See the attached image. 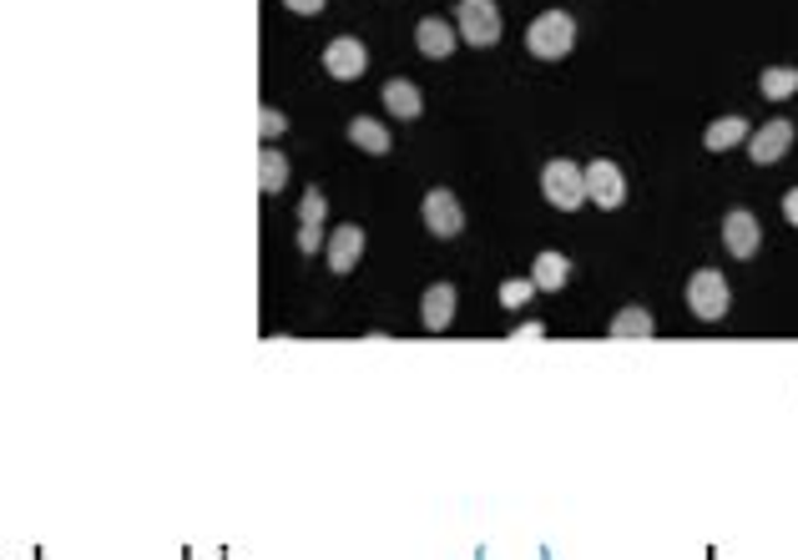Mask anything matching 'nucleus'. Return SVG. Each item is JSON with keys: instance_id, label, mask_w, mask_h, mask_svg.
<instances>
[{"instance_id": "nucleus-10", "label": "nucleus", "mask_w": 798, "mask_h": 560, "mask_svg": "<svg viewBox=\"0 0 798 560\" xmlns=\"http://www.w3.org/2000/svg\"><path fill=\"white\" fill-rule=\"evenodd\" d=\"M323 258H329V268L334 273H354L359 258H364V227L359 223H344L329 233V243H323Z\"/></svg>"}, {"instance_id": "nucleus-24", "label": "nucleus", "mask_w": 798, "mask_h": 560, "mask_svg": "<svg viewBox=\"0 0 798 560\" xmlns=\"http://www.w3.org/2000/svg\"><path fill=\"white\" fill-rule=\"evenodd\" d=\"M284 6H288L294 15H319L323 6H329V0H284Z\"/></svg>"}, {"instance_id": "nucleus-22", "label": "nucleus", "mask_w": 798, "mask_h": 560, "mask_svg": "<svg viewBox=\"0 0 798 560\" xmlns=\"http://www.w3.org/2000/svg\"><path fill=\"white\" fill-rule=\"evenodd\" d=\"M531 293H536V283H521V278H511V283H501V309H521Z\"/></svg>"}, {"instance_id": "nucleus-14", "label": "nucleus", "mask_w": 798, "mask_h": 560, "mask_svg": "<svg viewBox=\"0 0 798 560\" xmlns=\"http://www.w3.org/2000/svg\"><path fill=\"white\" fill-rule=\"evenodd\" d=\"M384 107H390L400 121H415L419 111H425V96H419V86H415V82H405V76H394V82L384 86Z\"/></svg>"}, {"instance_id": "nucleus-1", "label": "nucleus", "mask_w": 798, "mask_h": 560, "mask_svg": "<svg viewBox=\"0 0 798 560\" xmlns=\"http://www.w3.org/2000/svg\"><path fill=\"white\" fill-rule=\"evenodd\" d=\"M525 46H531V56H536V61H561V56H572V46H576V21H572L566 11L536 15V21L525 25Z\"/></svg>"}, {"instance_id": "nucleus-7", "label": "nucleus", "mask_w": 798, "mask_h": 560, "mask_svg": "<svg viewBox=\"0 0 798 560\" xmlns=\"http://www.w3.org/2000/svg\"><path fill=\"white\" fill-rule=\"evenodd\" d=\"M419 213H425V227L435 233V238H455L465 227V213H460V197L445 187H429L425 203H419Z\"/></svg>"}, {"instance_id": "nucleus-21", "label": "nucleus", "mask_w": 798, "mask_h": 560, "mask_svg": "<svg viewBox=\"0 0 798 560\" xmlns=\"http://www.w3.org/2000/svg\"><path fill=\"white\" fill-rule=\"evenodd\" d=\"M284 131H288V117H284V111H274V107H258V137H263V142L274 147L278 137H284Z\"/></svg>"}, {"instance_id": "nucleus-11", "label": "nucleus", "mask_w": 798, "mask_h": 560, "mask_svg": "<svg viewBox=\"0 0 798 560\" xmlns=\"http://www.w3.org/2000/svg\"><path fill=\"white\" fill-rule=\"evenodd\" d=\"M419 323H425L429 334H445L455 323V288L450 283H429L425 299H419Z\"/></svg>"}, {"instance_id": "nucleus-25", "label": "nucleus", "mask_w": 798, "mask_h": 560, "mask_svg": "<svg viewBox=\"0 0 798 560\" xmlns=\"http://www.w3.org/2000/svg\"><path fill=\"white\" fill-rule=\"evenodd\" d=\"M784 217L798 227V187H788V192H784Z\"/></svg>"}, {"instance_id": "nucleus-12", "label": "nucleus", "mask_w": 798, "mask_h": 560, "mask_svg": "<svg viewBox=\"0 0 798 560\" xmlns=\"http://www.w3.org/2000/svg\"><path fill=\"white\" fill-rule=\"evenodd\" d=\"M531 283H536V293H561V288L572 283V258L566 252H536Z\"/></svg>"}, {"instance_id": "nucleus-20", "label": "nucleus", "mask_w": 798, "mask_h": 560, "mask_svg": "<svg viewBox=\"0 0 798 560\" xmlns=\"http://www.w3.org/2000/svg\"><path fill=\"white\" fill-rule=\"evenodd\" d=\"M323 217H329V203H323L319 187H309L304 203H298V227H323Z\"/></svg>"}, {"instance_id": "nucleus-3", "label": "nucleus", "mask_w": 798, "mask_h": 560, "mask_svg": "<svg viewBox=\"0 0 798 560\" xmlns=\"http://www.w3.org/2000/svg\"><path fill=\"white\" fill-rule=\"evenodd\" d=\"M688 309L703 323H717L727 309H733V293H727V278L717 268H698L688 278Z\"/></svg>"}, {"instance_id": "nucleus-9", "label": "nucleus", "mask_w": 798, "mask_h": 560, "mask_svg": "<svg viewBox=\"0 0 798 560\" xmlns=\"http://www.w3.org/2000/svg\"><path fill=\"white\" fill-rule=\"evenodd\" d=\"M788 147H794V121H763L758 131H748V157L758 168H774Z\"/></svg>"}, {"instance_id": "nucleus-13", "label": "nucleus", "mask_w": 798, "mask_h": 560, "mask_svg": "<svg viewBox=\"0 0 798 560\" xmlns=\"http://www.w3.org/2000/svg\"><path fill=\"white\" fill-rule=\"evenodd\" d=\"M415 46L425 51L429 61H445V56L455 51V31L440 21V15H425V21L415 25Z\"/></svg>"}, {"instance_id": "nucleus-2", "label": "nucleus", "mask_w": 798, "mask_h": 560, "mask_svg": "<svg viewBox=\"0 0 798 560\" xmlns=\"http://www.w3.org/2000/svg\"><path fill=\"white\" fill-rule=\"evenodd\" d=\"M541 192H546L551 207L576 213V207H586V168H576V162H566V157H556V162H546V168H541Z\"/></svg>"}, {"instance_id": "nucleus-19", "label": "nucleus", "mask_w": 798, "mask_h": 560, "mask_svg": "<svg viewBox=\"0 0 798 560\" xmlns=\"http://www.w3.org/2000/svg\"><path fill=\"white\" fill-rule=\"evenodd\" d=\"M758 91L768 96V101H788V96L798 91V72L794 66H768V72L758 76Z\"/></svg>"}, {"instance_id": "nucleus-8", "label": "nucleus", "mask_w": 798, "mask_h": 560, "mask_svg": "<svg viewBox=\"0 0 798 560\" xmlns=\"http://www.w3.org/2000/svg\"><path fill=\"white\" fill-rule=\"evenodd\" d=\"M723 248L733 252V258L748 262L753 252L763 248V233H758V217L748 213V207H733V213L723 217Z\"/></svg>"}, {"instance_id": "nucleus-15", "label": "nucleus", "mask_w": 798, "mask_h": 560, "mask_svg": "<svg viewBox=\"0 0 798 560\" xmlns=\"http://www.w3.org/2000/svg\"><path fill=\"white\" fill-rule=\"evenodd\" d=\"M349 142H354L359 152L384 157V152H390V127H380L374 117H354V121H349Z\"/></svg>"}, {"instance_id": "nucleus-23", "label": "nucleus", "mask_w": 798, "mask_h": 560, "mask_svg": "<svg viewBox=\"0 0 798 560\" xmlns=\"http://www.w3.org/2000/svg\"><path fill=\"white\" fill-rule=\"evenodd\" d=\"M319 248H323L319 227H298V252H319Z\"/></svg>"}, {"instance_id": "nucleus-18", "label": "nucleus", "mask_w": 798, "mask_h": 560, "mask_svg": "<svg viewBox=\"0 0 798 560\" xmlns=\"http://www.w3.org/2000/svg\"><path fill=\"white\" fill-rule=\"evenodd\" d=\"M607 334L611 338H652L657 329H652V313H647V309H621L617 319H611Z\"/></svg>"}, {"instance_id": "nucleus-4", "label": "nucleus", "mask_w": 798, "mask_h": 560, "mask_svg": "<svg viewBox=\"0 0 798 560\" xmlns=\"http://www.w3.org/2000/svg\"><path fill=\"white\" fill-rule=\"evenodd\" d=\"M455 21H460L465 46L486 51L501 41V11H496V0H460V6H455Z\"/></svg>"}, {"instance_id": "nucleus-5", "label": "nucleus", "mask_w": 798, "mask_h": 560, "mask_svg": "<svg viewBox=\"0 0 798 560\" xmlns=\"http://www.w3.org/2000/svg\"><path fill=\"white\" fill-rule=\"evenodd\" d=\"M586 203H596L602 213H617L627 203V177H621L617 162H607V157L586 162Z\"/></svg>"}, {"instance_id": "nucleus-17", "label": "nucleus", "mask_w": 798, "mask_h": 560, "mask_svg": "<svg viewBox=\"0 0 798 560\" xmlns=\"http://www.w3.org/2000/svg\"><path fill=\"white\" fill-rule=\"evenodd\" d=\"M284 182H288V157L278 152V147H263L258 152V187L274 197V192H284Z\"/></svg>"}, {"instance_id": "nucleus-6", "label": "nucleus", "mask_w": 798, "mask_h": 560, "mask_svg": "<svg viewBox=\"0 0 798 560\" xmlns=\"http://www.w3.org/2000/svg\"><path fill=\"white\" fill-rule=\"evenodd\" d=\"M364 66H370V51H364L359 36H334L323 46V72L334 76V82H359Z\"/></svg>"}, {"instance_id": "nucleus-16", "label": "nucleus", "mask_w": 798, "mask_h": 560, "mask_svg": "<svg viewBox=\"0 0 798 560\" xmlns=\"http://www.w3.org/2000/svg\"><path fill=\"white\" fill-rule=\"evenodd\" d=\"M738 142H748V121H743V117H717L713 127L703 131L707 152H727V147H738Z\"/></svg>"}]
</instances>
